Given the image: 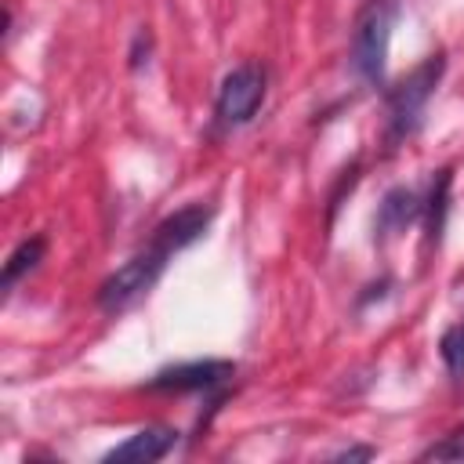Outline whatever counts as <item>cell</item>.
<instances>
[{"label": "cell", "instance_id": "obj_8", "mask_svg": "<svg viewBox=\"0 0 464 464\" xmlns=\"http://www.w3.org/2000/svg\"><path fill=\"white\" fill-rule=\"evenodd\" d=\"M44 236H33V239H22L18 246H14V254L7 257V265H4V290H11L29 268H36V261L44 257Z\"/></svg>", "mask_w": 464, "mask_h": 464}, {"label": "cell", "instance_id": "obj_6", "mask_svg": "<svg viewBox=\"0 0 464 464\" xmlns=\"http://www.w3.org/2000/svg\"><path fill=\"white\" fill-rule=\"evenodd\" d=\"M178 442V431L174 428H163V424H152V428H141L134 431L130 439H123L120 446H112L102 460L105 464H152L160 457H167Z\"/></svg>", "mask_w": 464, "mask_h": 464}, {"label": "cell", "instance_id": "obj_2", "mask_svg": "<svg viewBox=\"0 0 464 464\" xmlns=\"http://www.w3.org/2000/svg\"><path fill=\"white\" fill-rule=\"evenodd\" d=\"M170 254H174L170 246H163L160 239H152L145 250H138L130 261H123V265L98 286V304H102L105 312H120V308L134 304L138 297H145V294L156 286V279L163 276Z\"/></svg>", "mask_w": 464, "mask_h": 464}, {"label": "cell", "instance_id": "obj_7", "mask_svg": "<svg viewBox=\"0 0 464 464\" xmlns=\"http://www.w3.org/2000/svg\"><path fill=\"white\" fill-rule=\"evenodd\" d=\"M424 210L420 196L413 188H392L384 199H381V210H377V232L381 236H392V232H402L410 221H417Z\"/></svg>", "mask_w": 464, "mask_h": 464}, {"label": "cell", "instance_id": "obj_4", "mask_svg": "<svg viewBox=\"0 0 464 464\" xmlns=\"http://www.w3.org/2000/svg\"><path fill=\"white\" fill-rule=\"evenodd\" d=\"M265 69L257 65V62H243V65H236L225 80H221V87H218V116L225 120V123H246V120H254V112L261 109V102H265Z\"/></svg>", "mask_w": 464, "mask_h": 464}, {"label": "cell", "instance_id": "obj_1", "mask_svg": "<svg viewBox=\"0 0 464 464\" xmlns=\"http://www.w3.org/2000/svg\"><path fill=\"white\" fill-rule=\"evenodd\" d=\"M399 18V4L395 0H366L355 29H352V62L355 69L370 80V83H384V69H388V44H392V29Z\"/></svg>", "mask_w": 464, "mask_h": 464}, {"label": "cell", "instance_id": "obj_3", "mask_svg": "<svg viewBox=\"0 0 464 464\" xmlns=\"http://www.w3.org/2000/svg\"><path fill=\"white\" fill-rule=\"evenodd\" d=\"M442 54H428L392 94H388V116H392V134H413V127L420 123V112L428 105V98L435 94V83L442 76Z\"/></svg>", "mask_w": 464, "mask_h": 464}, {"label": "cell", "instance_id": "obj_9", "mask_svg": "<svg viewBox=\"0 0 464 464\" xmlns=\"http://www.w3.org/2000/svg\"><path fill=\"white\" fill-rule=\"evenodd\" d=\"M439 352H442V359H446L453 381H464V323H457V326H450V330L442 334Z\"/></svg>", "mask_w": 464, "mask_h": 464}, {"label": "cell", "instance_id": "obj_10", "mask_svg": "<svg viewBox=\"0 0 464 464\" xmlns=\"http://www.w3.org/2000/svg\"><path fill=\"white\" fill-rule=\"evenodd\" d=\"M460 457H464V428H460V431H453L446 442H439V446L424 450V460H460Z\"/></svg>", "mask_w": 464, "mask_h": 464}, {"label": "cell", "instance_id": "obj_5", "mask_svg": "<svg viewBox=\"0 0 464 464\" xmlns=\"http://www.w3.org/2000/svg\"><path fill=\"white\" fill-rule=\"evenodd\" d=\"M232 377H236V362H228V359H192V362L160 370L149 381V388L152 392H207Z\"/></svg>", "mask_w": 464, "mask_h": 464}]
</instances>
